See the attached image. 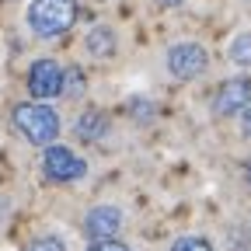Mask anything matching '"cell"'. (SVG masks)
<instances>
[{"label":"cell","mask_w":251,"mask_h":251,"mask_svg":"<svg viewBox=\"0 0 251 251\" xmlns=\"http://www.w3.org/2000/svg\"><path fill=\"white\" fill-rule=\"evenodd\" d=\"M241 133H244V136H251V105L241 112Z\"/></svg>","instance_id":"cell-15"},{"label":"cell","mask_w":251,"mask_h":251,"mask_svg":"<svg viewBox=\"0 0 251 251\" xmlns=\"http://www.w3.org/2000/svg\"><path fill=\"white\" fill-rule=\"evenodd\" d=\"M28 91L31 98H56L67 91V70L56 59H35L28 70Z\"/></svg>","instance_id":"cell-5"},{"label":"cell","mask_w":251,"mask_h":251,"mask_svg":"<svg viewBox=\"0 0 251 251\" xmlns=\"http://www.w3.org/2000/svg\"><path fill=\"white\" fill-rule=\"evenodd\" d=\"M248 181H251V161H248Z\"/></svg>","instance_id":"cell-17"},{"label":"cell","mask_w":251,"mask_h":251,"mask_svg":"<svg viewBox=\"0 0 251 251\" xmlns=\"http://www.w3.org/2000/svg\"><path fill=\"white\" fill-rule=\"evenodd\" d=\"M84 46H87V52H91V56L108 59V56L115 52V31H112V28H105V25H98V28H91V31H87Z\"/></svg>","instance_id":"cell-9"},{"label":"cell","mask_w":251,"mask_h":251,"mask_svg":"<svg viewBox=\"0 0 251 251\" xmlns=\"http://www.w3.org/2000/svg\"><path fill=\"white\" fill-rule=\"evenodd\" d=\"M122 224H126L122 209H115V206H94L84 216V234L91 241H115L122 234Z\"/></svg>","instance_id":"cell-7"},{"label":"cell","mask_w":251,"mask_h":251,"mask_svg":"<svg viewBox=\"0 0 251 251\" xmlns=\"http://www.w3.org/2000/svg\"><path fill=\"white\" fill-rule=\"evenodd\" d=\"M105 133H108V115H101V112H84L80 119H77V136L80 140H91V143H98V140H105Z\"/></svg>","instance_id":"cell-8"},{"label":"cell","mask_w":251,"mask_h":251,"mask_svg":"<svg viewBox=\"0 0 251 251\" xmlns=\"http://www.w3.org/2000/svg\"><path fill=\"white\" fill-rule=\"evenodd\" d=\"M87 251H129L126 244H119V241H94Z\"/></svg>","instance_id":"cell-13"},{"label":"cell","mask_w":251,"mask_h":251,"mask_svg":"<svg viewBox=\"0 0 251 251\" xmlns=\"http://www.w3.org/2000/svg\"><path fill=\"white\" fill-rule=\"evenodd\" d=\"M14 129L28 140V143H35V147H52L56 143V136H59V115H56V108H49V105H31V101H25V105H14Z\"/></svg>","instance_id":"cell-2"},{"label":"cell","mask_w":251,"mask_h":251,"mask_svg":"<svg viewBox=\"0 0 251 251\" xmlns=\"http://www.w3.org/2000/svg\"><path fill=\"white\" fill-rule=\"evenodd\" d=\"M28 251H67V244H63V237H39V241H31Z\"/></svg>","instance_id":"cell-12"},{"label":"cell","mask_w":251,"mask_h":251,"mask_svg":"<svg viewBox=\"0 0 251 251\" xmlns=\"http://www.w3.org/2000/svg\"><path fill=\"white\" fill-rule=\"evenodd\" d=\"M42 175H46L49 181H59V185H63V181H77V178L87 175V161H80L70 147L52 143V147L42 150Z\"/></svg>","instance_id":"cell-3"},{"label":"cell","mask_w":251,"mask_h":251,"mask_svg":"<svg viewBox=\"0 0 251 251\" xmlns=\"http://www.w3.org/2000/svg\"><path fill=\"white\" fill-rule=\"evenodd\" d=\"M171 251H213V244L206 237H178L171 244Z\"/></svg>","instance_id":"cell-11"},{"label":"cell","mask_w":251,"mask_h":251,"mask_svg":"<svg viewBox=\"0 0 251 251\" xmlns=\"http://www.w3.org/2000/svg\"><path fill=\"white\" fill-rule=\"evenodd\" d=\"M161 4H164V7H178V4H181V0H161Z\"/></svg>","instance_id":"cell-16"},{"label":"cell","mask_w":251,"mask_h":251,"mask_svg":"<svg viewBox=\"0 0 251 251\" xmlns=\"http://www.w3.org/2000/svg\"><path fill=\"white\" fill-rule=\"evenodd\" d=\"M248 105H251V80L248 77H230L213 94V112L216 115H241Z\"/></svg>","instance_id":"cell-6"},{"label":"cell","mask_w":251,"mask_h":251,"mask_svg":"<svg viewBox=\"0 0 251 251\" xmlns=\"http://www.w3.org/2000/svg\"><path fill=\"white\" fill-rule=\"evenodd\" d=\"M25 21L39 39H59L77 21V0H31Z\"/></svg>","instance_id":"cell-1"},{"label":"cell","mask_w":251,"mask_h":251,"mask_svg":"<svg viewBox=\"0 0 251 251\" xmlns=\"http://www.w3.org/2000/svg\"><path fill=\"white\" fill-rule=\"evenodd\" d=\"M230 59L237 67H251V31H241V35L230 42Z\"/></svg>","instance_id":"cell-10"},{"label":"cell","mask_w":251,"mask_h":251,"mask_svg":"<svg viewBox=\"0 0 251 251\" xmlns=\"http://www.w3.org/2000/svg\"><path fill=\"white\" fill-rule=\"evenodd\" d=\"M209 67V52L199 42H178L168 49V70L178 80H196L199 74H206Z\"/></svg>","instance_id":"cell-4"},{"label":"cell","mask_w":251,"mask_h":251,"mask_svg":"<svg viewBox=\"0 0 251 251\" xmlns=\"http://www.w3.org/2000/svg\"><path fill=\"white\" fill-rule=\"evenodd\" d=\"M67 91H70V94L80 91V70H67Z\"/></svg>","instance_id":"cell-14"}]
</instances>
